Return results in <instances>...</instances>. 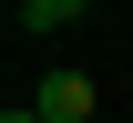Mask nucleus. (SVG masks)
Here are the masks:
<instances>
[{"label":"nucleus","mask_w":133,"mask_h":123,"mask_svg":"<svg viewBox=\"0 0 133 123\" xmlns=\"http://www.w3.org/2000/svg\"><path fill=\"white\" fill-rule=\"evenodd\" d=\"M0 123H41V113H0Z\"/></svg>","instance_id":"obj_3"},{"label":"nucleus","mask_w":133,"mask_h":123,"mask_svg":"<svg viewBox=\"0 0 133 123\" xmlns=\"http://www.w3.org/2000/svg\"><path fill=\"white\" fill-rule=\"evenodd\" d=\"M72 21H82V0H31V10H21V31H72Z\"/></svg>","instance_id":"obj_2"},{"label":"nucleus","mask_w":133,"mask_h":123,"mask_svg":"<svg viewBox=\"0 0 133 123\" xmlns=\"http://www.w3.org/2000/svg\"><path fill=\"white\" fill-rule=\"evenodd\" d=\"M31 113H41V123H92V113H102V82L62 62V72H41V103H31Z\"/></svg>","instance_id":"obj_1"}]
</instances>
